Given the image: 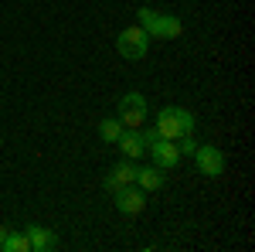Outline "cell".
Instances as JSON below:
<instances>
[{
  "label": "cell",
  "mask_w": 255,
  "mask_h": 252,
  "mask_svg": "<svg viewBox=\"0 0 255 252\" xmlns=\"http://www.w3.org/2000/svg\"><path fill=\"white\" fill-rule=\"evenodd\" d=\"M194 126H197L194 113H187V109H177V106H167V109H160V113H157V123H153V130H157L163 140H177V136L194 133Z\"/></svg>",
  "instance_id": "obj_1"
},
{
  "label": "cell",
  "mask_w": 255,
  "mask_h": 252,
  "mask_svg": "<svg viewBox=\"0 0 255 252\" xmlns=\"http://www.w3.org/2000/svg\"><path fill=\"white\" fill-rule=\"evenodd\" d=\"M116 51L129 61H143L146 51H150V34H146L143 27H126L116 38Z\"/></svg>",
  "instance_id": "obj_2"
},
{
  "label": "cell",
  "mask_w": 255,
  "mask_h": 252,
  "mask_svg": "<svg viewBox=\"0 0 255 252\" xmlns=\"http://www.w3.org/2000/svg\"><path fill=\"white\" fill-rule=\"evenodd\" d=\"M119 123L129 126V130H139L146 123V96L143 92H126L119 99Z\"/></svg>",
  "instance_id": "obj_3"
},
{
  "label": "cell",
  "mask_w": 255,
  "mask_h": 252,
  "mask_svg": "<svg viewBox=\"0 0 255 252\" xmlns=\"http://www.w3.org/2000/svg\"><path fill=\"white\" fill-rule=\"evenodd\" d=\"M143 154L153 157V164H157L160 171H174L177 164H180V150H177V140H163V136H153L150 143H146V150Z\"/></svg>",
  "instance_id": "obj_4"
},
{
  "label": "cell",
  "mask_w": 255,
  "mask_h": 252,
  "mask_svg": "<svg viewBox=\"0 0 255 252\" xmlns=\"http://www.w3.org/2000/svg\"><path fill=\"white\" fill-rule=\"evenodd\" d=\"M194 164L204 177H221L225 174V154H221L218 147H211V143H197Z\"/></svg>",
  "instance_id": "obj_5"
},
{
  "label": "cell",
  "mask_w": 255,
  "mask_h": 252,
  "mask_svg": "<svg viewBox=\"0 0 255 252\" xmlns=\"http://www.w3.org/2000/svg\"><path fill=\"white\" fill-rule=\"evenodd\" d=\"M113 198H116V208L123 215H139L143 208H146V198H143V191L139 188H133V184H123V188H116L113 191Z\"/></svg>",
  "instance_id": "obj_6"
},
{
  "label": "cell",
  "mask_w": 255,
  "mask_h": 252,
  "mask_svg": "<svg viewBox=\"0 0 255 252\" xmlns=\"http://www.w3.org/2000/svg\"><path fill=\"white\" fill-rule=\"evenodd\" d=\"M113 147H116V150L126 157V160H136V157H143V133L126 126V130L119 133V140L113 143Z\"/></svg>",
  "instance_id": "obj_7"
},
{
  "label": "cell",
  "mask_w": 255,
  "mask_h": 252,
  "mask_svg": "<svg viewBox=\"0 0 255 252\" xmlns=\"http://www.w3.org/2000/svg\"><path fill=\"white\" fill-rule=\"evenodd\" d=\"M24 235H27V242H31V252H48V249L58 246V235L51 232V229H44V225H27Z\"/></svg>",
  "instance_id": "obj_8"
},
{
  "label": "cell",
  "mask_w": 255,
  "mask_h": 252,
  "mask_svg": "<svg viewBox=\"0 0 255 252\" xmlns=\"http://www.w3.org/2000/svg\"><path fill=\"white\" fill-rule=\"evenodd\" d=\"M133 181H136V164L123 157L116 167H113V174L106 177L102 184H106V191H116V188H123V184H133Z\"/></svg>",
  "instance_id": "obj_9"
},
{
  "label": "cell",
  "mask_w": 255,
  "mask_h": 252,
  "mask_svg": "<svg viewBox=\"0 0 255 252\" xmlns=\"http://www.w3.org/2000/svg\"><path fill=\"white\" fill-rule=\"evenodd\" d=\"M136 184H139V191H160L167 184V174L160 171L157 164L153 167H136Z\"/></svg>",
  "instance_id": "obj_10"
},
{
  "label": "cell",
  "mask_w": 255,
  "mask_h": 252,
  "mask_svg": "<svg viewBox=\"0 0 255 252\" xmlns=\"http://www.w3.org/2000/svg\"><path fill=\"white\" fill-rule=\"evenodd\" d=\"M160 20H163L160 10H153V7H139V27H143L150 38H160Z\"/></svg>",
  "instance_id": "obj_11"
},
{
  "label": "cell",
  "mask_w": 255,
  "mask_h": 252,
  "mask_svg": "<svg viewBox=\"0 0 255 252\" xmlns=\"http://www.w3.org/2000/svg\"><path fill=\"white\" fill-rule=\"evenodd\" d=\"M0 249H3V252H31V242H27V235H24V232H10V229H7L3 242H0Z\"/></svg>",
  "instance_id": "obj_12"
},
{
  "label": "cell",
  "mask_w": 255,
  "mask_h": 252,
  "mask_svg": "<svg viewBox=\"0 0 255 252\" xmlns=\"http://www.w3.org/2000/svg\"><path fill=\"white\" fill-rule=\"evenodd\" d=\"M123 130H126V126H123L119 119H102V123H99V136H102L106 143H116Z\"/></svg>",
  "instance_id": "obj_13"
},
{
  "label": "cell",
  "mask_w": 255,
  "mask_h": 252,
  "mask_svg": "<svg viewBox=\"0 0 255 252\" xmlns=\"http://www.w3.org/2000/svg\"><path fill=\"white\" fill-rule=\"evenodd\" d=\"M184 34V24L174 14H163V24H160V38H180Z\"/></svg>",
  "instance_id": "obj_14"
},
{
  "label": "cell",
  "mask_w": 255,
  "mask_h": 252,
  "mask_svg": "<svg viewBox=\"0 0 255 252\" xmlns=\"http://www.w3.org/2000/svg\"><path fill=\"white\" fill-rule=\"evenodd\" d=\"M177 140H180V143H177V150H180V154H187V157H194V150H197V143H194V136L187 133V136H177Z\"/></svg>",
  "instance_id": "obj_15"
},
{
  "label": "cell",
  "mask_w": 255,
  "mask_h": 252,
  "mask_svg": "<svg viewBox=\"0 0 255 252\" xmlns=\"http://www.w3.org/2000/svg\"><path fill=\"white\" fill-rule=\"evenodd\" d=\"M3 235H7V229H3V225H0V242H3Z\"/></svg>",
  "instance_id": "obj_16"
}]
</instances>
